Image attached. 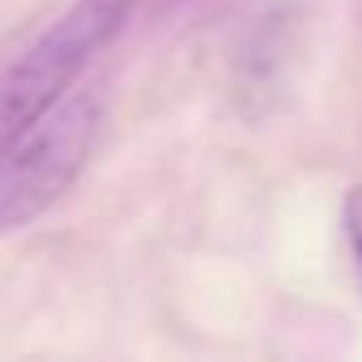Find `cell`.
<instances>
[{
    "label": "cell",
    "mask_w": 362,
    "mask_h": 362,
    "mask_svg": "<svg viewBox=\"0 0 362 362\" xmlns=\"http://www.w3.org/2000/svg\"><path fill=\"white\" fill-rule=\"evenodd\" d=\"M136 0H73V5L26 47V56L0 77V153L35 119H43L128 22Z\"/></svg>",
    "instance_id": "1"
},
{
    "label": "cell",
    "mask_w": 362,
    "mask_h": 362,
    "mask_svg": "<svg viewBox=\"0 0 362 362\" xmlns=\"http://www.w3.org/2000/svg\"><path fill=\"white\" fill-rule=\"evenodd\" d=\"M103 124L94 94H64L0 153V230H18L52 209L90 162Z\"/></svg>",
    "instance_id": "2"
},
{
    "label": "cell",
    "mask_w": 362,
    "mask_h": 362,
    "mask_svg": "<svg viewBox=\"0 0 362 362\" xmlns=\"http://www.w3.org/2000/svg\"><path fill=\"white\" fill-rule=\"evenodd\" d=\"M341 222H345V235H349V252H354V264H358V277H362V188H349V192H345V205H341Z\"/></svg>",
    "instance_id": "3"
}]
</instances>
